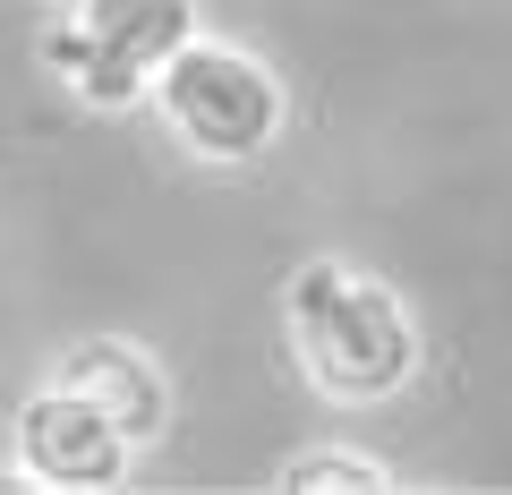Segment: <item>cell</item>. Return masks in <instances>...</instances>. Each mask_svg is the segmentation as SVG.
<instances>
[{"label": "cell", "mask_w": 512, "mask_h": 495, "mask_svg": "<svg viewBox=\"0 0 512 495\" xmlns=\"http://www.w3.org/2000/svg\"><path fill=\"white\" fill-rule=\"evenodd\" d=\"M18 461L43 487H120L128 461H137V436H128L94 393H77V385L52 376V385L18 410Z\"/></svg>", "instance_id": "277c9868"}, {"label": "cell", "mask_w": 512, "mask_h": 495, "mask_svg": "<svg viewBox=\"0 0 512 495\" xmlns=\"http://www.w3.org/2000/svg\"><path fill=\"white\" fill-rule=\"evenodd\" d=\"M154 111H163L171 129H180V146L205 154V163H256L282 129V86L265 77V60L188 35L163 60V77H154Z\"/></svg>", "instance_id": "3957f363"}, {"label": "cell", "mask_w": 512, "mask_h": 495, "mask_svg": "<svg viewBox=\"0 0 512 495\" xmlns=\"http://www.w3.org/2000/svg\"><path fill=\"white\" fill-rule=\"evenodd\" d=\"M291 342L308 385L333 393V402H384V393L410 385L419 367V333H410V308L384 291L376 274H350L342 257H308L291 274Z\"/></svg>", "instance_id": "6da1fadb"}, {"label": "cell", "mask_w": 512, "mask_h": 495, "mask_svg": "<svg viewBox=\"0 0 512 495\" xmlns=\"http://www.w3.org/2000/svg\"><path fill=\"white\" fill-rule=\"evenodd\" d=\"M60 385L94 393V402H103L137 444H154V436H163V419H171V385H163V367H154L137 342H77L69 367H60Z\"/></svg>", "instance_id": "5b68a950"}, {"label": "cell", "mask_w": 512, "mask_h": 495, "mask_svg": "<svg viewBox=\"0 0 512 495\" xmlns=\"http://www.w3.org/2000/svg\"><path fill=\"white\" fill-rule=\"evenodd\" d=\"M282 487L350 495V487H393V478H384V461H367V453H299V461H282Z\"/></svg>", "instance_id": "8992f818"}, {"label": "cell", "mask_w": 512, "mask_h": 495, "mask_svg": "<svg viewBox=\"0 0 512 495\" xmlns=\"http://www.w3.org/2000/svg\"><path fill=\"white\" fill-rule=\"evenodd\" d=\"M197 35V0H69L43 26V69H60L86 103H146L163 60Z\"/></svg>", "instance_id": "7a4b0ae2"}]
</instances>
